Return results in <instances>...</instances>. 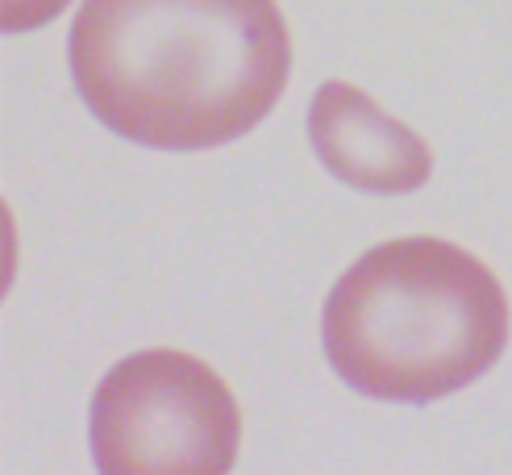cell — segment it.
Instances as JSON below:
<instances>
[{"mask_svg":"<svg viewBox=\"0 0 512 475\" xmlns=\"http://www.w3.org/2000/svg\"><path fill=\"white\" fill-rule=\"evenodd\" d=\"M325 359L371 400L429 405L492 371L508 342V296L471 250L396 238L367 250L321 313Z\"/></svg>","mask_w":512,"mask_h":475,"instance_id":"obj_2","label":"cell"},{"mask_svg":"<svg viewBox=\"0 0 512 475\" xmlns=\"http://www.w3.org/2000/svg\"><path fill=\"white\" fill-rule=\"evenodd\" d=\"M105 475H225L242 413L225 380L184 350H138L100 380L88 413Z\"/></svg>","mask_w":512,"mask_h":475,"instance_id":"obj_3","label":"cell"},{"mask_svg":"<svg viewBox=\"0 0 512 475\" xmlns=\"http://www.w3.org/2000/svg\"><path fill=\"white\" fill-rule=\"evenodd\" d=\"M71 0H0V25L9 34H25V30H38V25L55 21Z\"/></svg>","mask_w":512,"mask_h":475,"instance_id":"obj_5","label":"cell"},{"mask_svg":"<svg viewBox=\"0 0 512 475\" xmlns=\"http://www.w3.org/2000/svg\"><path fill=\"white\" fill-rule=\"evenodd\" d=\"M88 113L150 150H213L288 88L292 38L275 0H84L67 38Z\"/></svg>","mask_w":512,"mask_h":475,"instance_id":"obj_1","label":"cell"},{"mask_svg":"<svg viewBox=\"0 0 512 475\" xmlns=\"http://www.w3.org/2000/svg\"><path fill=\"white\" fill-rule=\"evenodd\" d=\"M309 142L329 175L358 192H417L433 175V150L421 134L383 113L346 80H325L309 105Z\"/></svg>","mask_w":512,"mask_h":475,"instance_id":"obj_4","label":"cell"}]
</instances>
